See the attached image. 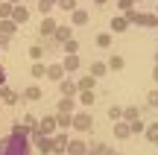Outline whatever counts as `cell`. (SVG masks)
<instances>
[{"mask_svg": "<svg viewBox=\"0 0 158 155\" xmlns=\"http://www.w3.org/2000/svg\"><path fill=\"white\" fill-rule=\"evenodd\" d=\"M32 152V141L27 135H6L0 138V155H29Z\"/></svg>", "mask_w": 158, "mask_h": 155, "instance_id": "1", "label": "cell"}, {"mask_svg": "<svg viewBox=\"0 0 158 155\" xmlns=\"http://www.w3.org/2000/svg\"><path fill=\"white\" fill-rule=\"evenodd\" d=\"M56 114H47V117H41L38 120V129H35V132L38 135H47V138H53V135H56Z\"/></svg>", "mask_w": 158, "mask_h": 155, "instance_id": "2", "label": "cell"}, {"mask_svg": "<svg viewBox=\"0 0 158 155\" xmlns=\"http://www.w3.org/2000/svg\"><path fill=\"white\" fill-rule=\"evenodd\" d=\"M91 126H94V117L88 111H73V129L76 132H88Z\"/></svg>", "mask_w": 158, "mask_h": 155, "instance_id": "3", "label": "cell"}, {"mask_svg": "<svg viewBox=\"0 0 158 155\" xmlns=\"http://www.w3.org/2000/svg\"><path fill=\"white\" fill-rule=\"evenodd\" d=\"M32 144H35V149H38V152H44V155H53V138H47V135H38V132H32Z\"/></svg>", "mask_w": 158, "mask_h": 155, "instance_id": "4", "label": "cell"}, {"mask_svg": "<svg viewBox=\"0 0 158 155\" xmlns=\"http://www.w3.org/2000/svg\"><path fill=\"white\" fill-rule=\"evenodd\" d=\"M56 29H59V23L53 21L50 15H44V21H41V29H38V32L44 35V38H50V35H56Z\"/></svg>", "mask_w": 158, "mask_h": 155, "instance_id": "5", "label": "cell"}, {"mask_svg": "<svg viewBox=\"0 0 158 155\" xmlns=\"http://www.w3.org/2000/svg\"><path fill=\"white\" fill-rule=\"evenodd\" d=\"M68 155H88V144L79 141V138H73V141L68 144Z\"/></svg>", "mask_w": 158, "mask_h": 155, "instance_id": "6", "label": "cell"}, {"mask_svg": "<svg viewBox=\"0 0 158 155\" xmlns=\"http://www.w3.org/2000/svg\"><path fill=\"white\" fill-rule=\"evenodd\" d=\"M15 29H18V23L12 21V18H3V21H0V35H3V38H9V41H12Z\"/></svg>", "mask_w": 158, "mask_h": 155, "instance_id": "7", "label": "cell"}, {"mask_svg": "<svg viewBox=\"0 0 158 155\" xmlns=\"http://www.w3.org/2000/svg\"><path fill=\"white\" fill-rule=\"evenodd\" d=\"M59 91H62V97H76V79H62L59 82Z\"/></svg>", "mask_w": 158, "mask_h": 155, "instance_id": "8", "label": "cell"}, {"mask_svg": "<svg viewBox=\"0 0 158 155\" xmlns=\"http://www.w3.org/2000/svg\"><path fill=\"white\" fill-rule=\"evenodd\" d=\"M64 73H68V70H64L62 62H56V64H50V67H47V76H50V79H56V82H62Z\"/></svg>", "mask_w": 158, "mask_h": 155, "instance_id": "9", "label": "cell"}, {"mask_svg": "<svg viewBox=\"0 0 158 155\" xmlns=\"http://www.w3.org/2000/svg\"><path fill=\"white\" fill-rule=\"evenodd\" d=\"M129 135H132V126L126 120H117V126H114V138H117V141H126Z\"/></svg>", "mask_w": 158, "mask_h": 155, "instance_id": "10", "label": "cell"}, {"mask_svg": "<svg viewBox=\"0 0 158 155\" xmlns=\"http://www.w3.org/2000/svg\"><path fill=\"white\" fill-rule=\"evenodd\" d=\"M68 144H70L68 135H62V132L53 135V152H68Z\"/></svg>", "mask_w": 158, "mask_h": 155, "instance_id": "11", "label": "cell"}, {"mask_svg": "<svg viewBox=\"0 0 158 155\" xmlns=\"http://www.w3.org/2000/svg\"><path fill=\"white\" fill-rule=\"evenodd\" d=\"M12 21H15L18 27H21V23H27V21H29V9H27V6H15V12H12Z\"/></svg>", "mask_w": 158, "mask_h": 155, "instance_id": "12", "label": "cell"}, {"mask_svg": "<svg viewBox=\"0 0 158 155\" xmlns=\"http://www.w3.org/2000/svg\"><path fill=\"white\" fill-rule=\"evenodd\" d=\"M94 85H97V76H79V79H76V88H79V91H94Z\"/></svg>", "mask_w": 158, "mask_h": 155, "instance_id": "13", "label": "cell"}, {"mask_svg": "<svg viewBox=\"0 0 158 155\" xmlns=\"http://www.w3.org/2000/svg\"><path fill=\"white\" fill-rule=\"evenodd\" d=\"M0 103H6V105H15V103H18V94L12 91L9 85H3V88H0Z\"/></svg>", "mask_w": 158, "mask_h": 155, "instance_id": "14", "label": "cell"}, {"mask_svg": "<svg viewBox=\"0 0 158 155\" xmlns=\"http://www.w3.org/2000/svg\"><path fill=\"white\" fill-rule=\"evenodd\" d=\"M126 29H129L126 15H114V18H111V32H126Z\"/></svg>", "mask_w": 158, "mask_h": 155, "instance_id": "15", "label": "cell"}, {"mask_svg": "<svg viewBox=\"0 0 158 155\" xmlns=\"http://www.w3.org/2000/svg\"><path fill=\"white\" fill-rule=\"evenodd\" d=\"M62 64H64L68 73H73V70H79V56H76V53H68V56L62 59Z\"/></svg>", "mask_w": 158, "mask_h": 155, "instance_id": "16", "label": "cell"}, {"mask_svg": "<svg viewBox=\"0 0 158 155\" xmlns=\"http://www.w3.org/2000/svg\"><path fill=\"white\" fill-rule=\"evenodd\" d=\"M88 155H114V152L108 149V144L97 141V144H91V146H88Z\"/></svg>", "mask_w": 158, "mask_h": 155, "instance_id": "17", "label": "cell"}, {"mask_svg": "<svg viewBox=\"0 0 158 155\" xmlns=\"http://www.w3.org/2000/svg\"><path fill=\"white\" fill-rule=\"evenodd\" d=\"M53 38H56L59 44H64V41H70V38H73V27H59Z\"/></svg>", "mask_w": 158, "mask_h": 155, "instance_id": "18", "label": "cell"}, {"mask_svg": "<svg viewBox=\"0 0 158 155\" xmlns=\"http://www.w3.org/2000/svg\"><path fill=\"white\" fill-rule=\"evenodd\" d=\"M106 73H108V64L97 59V62L91 64V76H97V79H102V76H106Z\"/></svg>", "mask_w": 158, "mask_h": 155, "instance_id": "19", "label": "cell"}, {"mask_svg": "<svg viewBox=\"0 0 158 155\" xmlns=\"http://www.w3.org/2000/svg\"><path fill=\"white\" fill-rule=\"evenodd\" d=\"M138 117H141V108H138V105H126V108H123V120L126 123L138 120Z\"/></svg>", "mask_w": 158, "mask_h": 155, "instance_id": "20", "label": "cell"}, {"mask_svg": "<svg viewBox=\"0 0 158 155\" xmlns=\"http://www.w3.org/2000/svg\"><path fill=\"white\" fill-rule=\"evenodd\" d=\"M70 18H73L76 27H85V23H88V12H85V9H73V12H70Z\"/></svg>", "mask_w": 158, "mask_h": 155, "instance_id": "21", "label": "cell"}, {"mask_svg": "<svg viewBox=\"0 0 158 155\" xmlns=\"http://www.w3.org/2000/svg\"><path fill=\"white\" fill-rule=\"evenodd\" d=\"M59 111H62V114H73V97H62L59 100Z\"/></svg>", "mask_w": 158, "mask_h": 155, "instance_id": "22", "label": "cell"}, {"mask_svg": "<svg viewBox=\"0 0 158 155\" xmlns=\"http://www.w3.org/2000/svg\"><path fill=\"white\" fill-rule=\"evenodd\" d=\"M12 135H27V138H29V135H32V129H29L23 120H18V123H12Z\"/></svg>", "mask_w": 158, "mask_h": 155, "instance_id": "23", "label": "cell"}, {"mask_svg": "<svg viewBox=\"0 0 158 155\" xmlns=\"http://www.w3.org/2000/svg\"><path fill=\"white\" fill-rule=\"evenodd\" d=\"M12 12H15V3H12V0H3V3H0V21H3V18H12Z\"/></svg>", "mask_w": 158, "mask_h": 155, "instance_id": "24", "label": "cell"}, {"mask_svg": "<svg viewBox=\"0 0 158 155\" xmlns=\"http://www.w3.org/2000/svg\"><path fill=\"white\" fill-rule=\"evenodd\" d=\"M126 21H129V23H138V27H141V23H143V12L129 9V12H126Z\"/></svg>", "mask_w": 158, "mask_h": 155, "instance_id": "25", "label": "cell"}, {"mask_svg": "<svg viewBox=\"0 0 158 155\" xmlns=\"http://www.w3.org/2000/svg\"><path fill=\"white\" fill-rule=\"evenodd\" d=\"M56 123L62 129H70V126H73V114H62V111H59V114H56Z\"/></svg>", "mask_w": 158, "mask_h": 155, "instance_id": "26", "label": "cell"}, {"mask_svg": "<svg viewBox=\"0 0 158 155\" xmlns=\"http://www.w3.org/2000/svg\"><path fill=\"white\" fill-rule=\"evenodd\" d=\"M97 47L108 50V47H111V32H100V35H97Z\"/></svg>", "mask_w": 158, "mask_h": 155, "instance_id": "27", "label": "cell"}, {"mask_svg": "<svg viewBox=\"0 0 158 155\" xmlns=\"http://www.w3.org/2000/svg\"><path fill=\"white\" fill-rule=\"evenodd\" d=\"M29 59H32V62H41V59H44V47L32 44V47H29Z\"/></svg>", "mask_w": 158, "mask_h": 155, "instance_id": "28", "label": "cell"}, {"mask_svg": "<svg viewBox=\"0 0 158 155\" xmlns=\"http://www.w3.org/2000/svg\"><path fill=\"white\" fill-rule=\"evenodd\" d=\"M106 64H108V70H123V64H126V62H123V56H111Z\"/></svg>", "mask_w": 158, "mask_h": 155, "instance_id": "29", "label": "cell"}, {"mask_svg": "<svg viewBox=\"0 0 158 155\" xmlns=\"http://www.w3.org/2000/svg\"><path fill=\"white\" fill-rule=\"evenodd\" d=\"M23 100H41V88L38 85H29L27 91H23Z\"/></svg>", "mask_w": 158, "mask_h": 155, "instance_id": "30", "label": "cell"}, {"mask_svg": "<svg viewBox=\"0 0 158 155\" xmlns=\"http://www.w3.org/2000/svg\"><path fill=\"white\" fill-rule=\"evenodd\" d=\"M143 135H147V141H152V144H158V123H149V126H147V132H143Z\"/></svg>", "mask_w": 158, "mask_h": 155, "instance_id": "31", "label": "cell"}, {"mask_svg": "<svg viewBox=\"0 0 158 155\" xmlns=\"http://www.w3.org/2000/svg\"><path fill=\"white\" fill-rule=\"evenodd\" d=\"M59 0H38V12H44V15H50V9H56Z\"/></svg>", "mask_w": 158, "mask_h": 155, "instance_id": "32", "label": "cell"}, {"mask_svg": "<svg viewBox=\"0 0 158 155\" xmlns=\"http://www.w3.org/2000/svg\"><path fill=\"white\" fill-rule=\"evenodd\" d=\"M141 27H158V15L155 12H143V23Z\"/></svg>", "mask_w": 158, "mask_h": 155, "instance_id": "33", "label": "cell"}, {"mask_svg": "<svg viewBox=\"0 0 158 155\" xmlns=\"http://www.w3.org/2000/svg\"><path fill=\"white\" fill-rule=\"evenodd\" d=\"M94 100H97V94H94V91H79V103H82V105H91Z\"/></svg>", "mask_w": 158, "mask_h": 155, "instance_id": "34", "label": "cell"}, {"mask_svg": "<svg viewBox=\"0 0 158 155\" xmlns=\"http://www.w3.org/2000/svg\"><path fill=\"white\" fill-rule=\"evenodd\" d=\"M129 126H132V135H143V132H147V126H143V120H141V117H138V120H132Z\"/></svg>", "mask_w": 158, "mask_h": 155, "instance_id": "35", "label": "cell"}, {"mask_svg": "<svg viewBox=\"0 0 158 155\" xmlns=\"http://www.w3.org/2000/svg\"><path fill=\"white\" fill-rule=\"evenodd\" d=\"M32 76H35V79H41V76H47V64L35 62V64H32Z\"/></svg>", "mask_w": 158, "mask_h": 155, "instance_id": "36", "label": "cell"}, {"mask_svg": "<svg viewBox=\"0 0 158 155\" xmlns=\"http://www.w3.org/2000/svg\"><path fill=\"white\" fill-rule=\"evenodd\" d=\"M62 50H64V53H79V41H76V38L64 41V44H62Z\"/></svg>", "mask_w": 158, "mask_h": 155, "instance_id": "37", "label": "cell"}, {"mask_svg": "<svg viewBox=\"0 0 158 155\" xmlns=\"http://www.w3.org/2000/svg\"><path fill=\"white\" fill-rule=\"evenodd\" d=\"M59 9H64V12H73V9H79V6H76V0H59Z\"/></svg>", "mask_w": 158, "mask_h": 155, "instance_id": "38", "label": "cell"}, {"mask_svg": "<svg viewBox=\"0 0 158 155\" xmlns=\"http://www.w3.org/2000/svg\"><path fill=\"white\" fill-rule=\"evenodd\" d=\"M108 117H111V120H123V108H120V105H111V108H108Z\"/></svg>", "mask_w": 158, "mask_h": 155, "instance_id": "39", "label": "cell"}, {"mask_svg": "<svg viewBox=\"0 0 158 155\" xmlns=\"http://www.w3.org/2000/svg\"><path fill=\"white\" fill-rule=\"evenodd\" d=\"M147 105H149V108H155V105H158V91H149L147 94Z\"/></svg>", "mask_w": 158, "mask_h": 155, "instance_id": "40", "label": "cell"}, {"mask_svg": "<svg viewBox=\"0 0 158 155\" xmlns=\"http://www.w3.org/2000/svg\"><path fill=\"white\" fill-rule=\"evenodd\" d=\"M23 123H27V126L32 129V132L38 129V117H32V114H27V117H23Z\"/></svg>", "mask_w": 158, "mask_h": 155, "instance_id": "41", "label": "cell"}, {"mask_svg": "<svg viewBox=\"0 0 158 155\" xmlns=\"http://www.w3.org/2000/svg\"><path fill=\"white\" fill-rule=\"evenodd\" d=\"M132 6H135V3H132V0H117V9L123 12V15H126V12L132 9Z\"/></svg>", "mask_w": 158, "mask_h": 155, "instance_id": "42", "label": "cell"}, {"mask_svg": "<svg viewBox=\"0 0 158 155\" xmlns=\"http://www.w3.org/2000/svg\"><path fill=\"white\" fill-rule=\"evenodd\" d=\"M3 85H6V67L0 64V88H3Z\"/></svg>", "mask_w": 158, "mask_h": 155, "instance_id": "43", "label": "cell"}, {"mask_svg": "<svg viewBox=\"0 0 158 155\" xmlns=\"http://www.w3.org/2000/svg\"><path fill=\"white\" fill-rule=\"evenodd\" d=\"M0 47L6 50V47H9V38H3V35H0Z\"/></svg>", "mask_w": 158, "mask_h": 155, "instance_id": "44", "label": "cell"}, {"mask_svg": "<svg viewBox=\"0 0 158 155\" xmlns=\"http://www.w3.org/2000/svg\"><path fill=\"white\" fill-rule=\"evenodd\" d=\"M152 79L158 82V64H155V67H152Z\"/></svg>", "mask_w": 158, "mask_h": 155, "instance_id": "45", "label": "cell"}, {"mask_svg": "<svg viewBox=\"0 0 158 155\" xmlns=\"http://www.w3.org/2000/svg\"><path fill=\"white\" fill-rule=\"evenodd\" d=\"M91 3H97V6H100V3H106V0H91Z\"/></svg>", "mask_w": 158, "mask_h": 155, "instance_id": "46", "label": "cell"}, {"mask_svg": "<svg viewBox=\"0 0 158 155\" xmlns=\"http://www.w3.org/2000/svg\"><path fill=\"white\" fill-rule=\"evenodd\" d=\"M155 64H158V50H155Z\"/></svg>", "mask_w": 158, "mask_h": 155, "instance_id": "47", "label": "cell"}, {"mask_svg": "<svg viewBox=\"0 0 158 155\" xmlns=\"http://www.w3.org/2000/svg\"><path fill=\"white\" fill-rule=\"evenodd\" d=\"M132 3H141V0H132Z\"/></svg>", "mask_w": 158, "mask_h": 155, "instance_id": "48", "label": "cell"}, {"mask_svg": "<svg viewBox=\"0 0 158 155\" xmlns=\"http://www.w3.org/2000/svg\"><path fill=\"white\" fill-rule=\"evenodd\" d=\"M114 155H123V152H114Z\"/></svg>", "mask_w": 158, "mask_h": 155, "instance_id": "49", "label": "cell"}, {"mask_svg": "<svg viewBox=\"0 0 158 155\" xmlns=\"http://www.w3.org/2000/svg\"><path fill=\"white\" fill-rule=\"evenodd\" d=\"M155 15H158V6H155Z\"/></svg>", "mask_w": 158, "mask_h": 155, "instance_id": "50", "label": "cell"}, {"mask_svg": "<svg viewBox=\"0 0 158 155\" xmlns=\"http://www.w3.org/2000/svg\"><path fill=\"white\" fill-rule=\"evenodd\" d=\"M0 3H3V0H0Z\"/></svg>", "mask_w": 158, "mask_h": 155, "instance_id": "51", "label": "cell"}]
</instances>
